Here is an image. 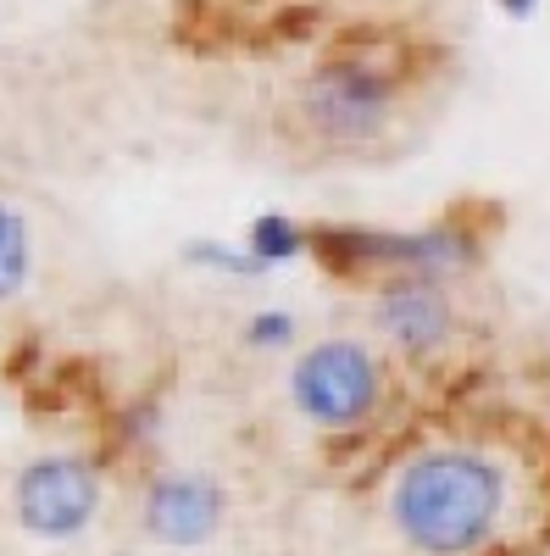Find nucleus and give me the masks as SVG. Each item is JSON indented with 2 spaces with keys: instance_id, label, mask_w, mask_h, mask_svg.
I'll return each instance as SVG.
<instances>
[{
  "instance_id": "f257e3e1",
  "label": "nucleus",
  "mask_w": 550,
  "mask_h": 556,
  "mask_svg": "<svg viewBox=\"0 0 550 556\" xmlns=\"http://www.w3.org/2000/svg\"><path fill=\"white\" fill-rule=\"evenodd\" d=\"M384 518L411 556H489L512 534L517 479L489 445L434 440L395 462Z\"/></svg>"
},
{
  "instance_id": "f03ea898",
  "label": "nucleus",
  "mask_w": 550,
  "mask_h": 556,
  "mask_svg": "<svg viewBox=\"0 0 550 556\" xmlns=\"http://www.w3.org/2000/svg\"><path fill=\"white\" fill-rule=\"evenodd\" d=\"M395 106H400V84L367 56H334L300 89L306 128L329 151H361L373 139H384L395 123Z\"/></svg>"
},
{
  "instance_id": "7ed1b4c3",
  "label": "nucleus",
  "mask_w": 550,
  "mask_h": 556,
  "mask_svg": "<svg viewBox=\"0 0 550 556\" xmlns=\"http://www.w3.org/2000/svg\"><path fill=\"white\" fill-rule=\"evenodd\" d=\"M290 401L311 429L350 434L384 406V362L361 340H317L290 367Z\"/></svg>"
},
{
  "instance_id": "20e7f679",
  "label": "nucleus",
  "mask_w": 550,
  "mask_h": 556,
  "mask_svg": "<svg viewBox=\"0 0 550 556\" xmlns=\"http://www.w3.org/2000/svg\"><path fill=\"white\" fill-rule=\"evenodd\" d=\"M311 251L340 273H389V278H450L478 262L468 228H323Z\"/></svg>"
},
{
  "instance_id": "39448f33",
  "label": "nucleus",
  "mask_w": 550,
  "mask_h": 556,
  "mask_svg": "<svg viewBox=\"0 0 550 556\" xmlns=\"http://www.w3.org/2000/svg\"><path fill=\"white\" fill-rule=\"evenodd\" d=\"M12 513L34 540H78L101 513V473L84 456H34L12 484Z\"/></svg>"
},
{
  "instance_id": "423d86ee",
  "label": "nucleus",
  "mask_w": 550,
  "mask_h": 556,
  "mask_svg": "<svg viewBox=\"0 0 550 556\" xmlns=\"http://www.w3.org/2000/svg\"><path fill=\"white\" fill-rule=\"evenodd\" d=\"M228 518V495L212 473H195V468H178V473H162L151 479L145 501H140V523L156 545L167 551H195L206 540H217Z\"/></svg>"
},
{
  "instance_id": "0eeeda50",
  "label": "nucleus",
  "mask_w": 550,
  "mask_h": 556,
  "mask_svg": "<svg viewBox=\"0 0 550 556\" xmlns=\"http://www.w3.org/2000/svg\"><path fill=\"white\" fill-rule=\"evenodd\" d=\"M373 329L400 356H439L456 334V306L434 278H389L373 301Z\"/></svg>"
},
{
  "instance_id": "6e6552de",
  "label": "nucleus",
  "mask_w": 550,
  "mask_h": 556,
  "mask_svg": "<svg viewBox=\"0 0 550 556\" xmlns=\"http://www.w3.org/2000/svg\"><path fill=\"white\" fill-rule=\"evenodd\" d=\"M28 262H34V245H28V223L17 212L0 206V301H12L28 278Z\"/></svg>"
},
{
  "instance_id": "1a4fd4ad",
  "label": "nucleus",
  "mask_w": 550,
  "mask_h": 556,
  "mask_svg": "<svg viewBox=\"0 0 550 556\" xmlns=\"http://www.w3.org/2000/svg\"><path fill=\"white\" fill-rule=\"evenodd\" d=\"M306 245H311V235H300V228H295L290 217H261V223L251 228V256H256L261 267L295 262Z\"/></svg>"
},
{
  "instance_id": "9d476101",
  "label": "nucleus",
  "mask_w": 550,
  "mask_h": 556,
  "mask_svg": "<svg viewBox=\"0 0 550 556\" xmlns=\"http://www.w3.org/2000/svg\"><path fill=\"white\" fill-rule=\"evenodd\" d=\"M290 329H295V323H290V312H261L251 334H256L261 345H284V340H290Z\"/></svg>"
},
{
  "instance_id": "9b49d317",
  "label": "nucleus",
  "mask_w": 550,
  "mask_h": 556,
  "mask_svg": "<svg viewBox=\"0 0 550 556\" xmlns=\"http://www.w3.org/2000/svg\"><path fill=\"white\" fill-rule=\"evenodd\" d=\"M500 7H507V12H512V17H528V12H534V7H539V0H500Z\"/></svg>"
}]
</instances>
